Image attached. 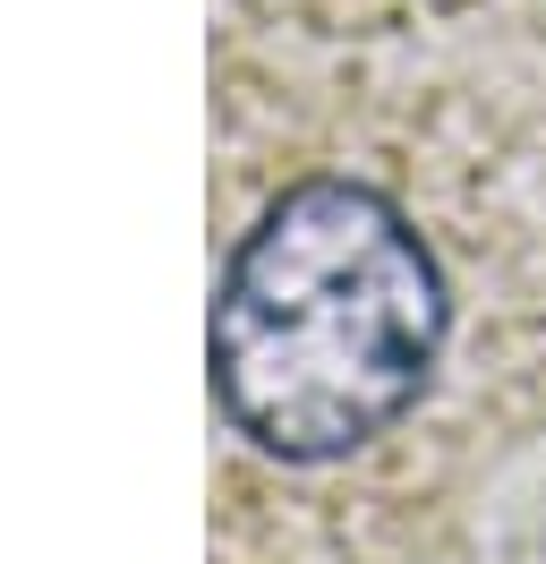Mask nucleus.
<instances>
[{"label": "nucleus", "instance_id": "obj_1", "mask_svg": "<svg viewBox=\"0 0 546 564\" xmlns=\"http://www.w3.org/2000/svg\"><path fill=\"white\" fill-rule=\"evenodd\" d=\"M444 265L384 188L299 180L231 248L214 300V393L273 462H341L427 393Z\"/></svg>", "mask_w": 546, "mask_h": 564}]
</instances>
